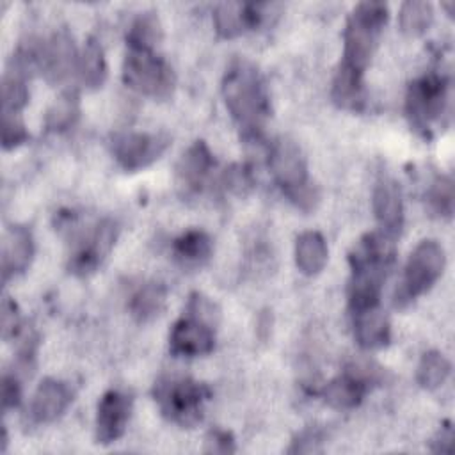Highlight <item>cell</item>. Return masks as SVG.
<instances>
[{
    "label": "cell",
    "instance_id": "603a6c76",
    "mask_svg": "<svg viewBox=\"0 0 455 455\" xmlns=\"http://www.w3.org/2000/svg\"><path fill=\"white\" fill-rule=\"evenodd\" d=\"M329 258L327 243L322 233L304 231L295 242V265L304 275H316L323 270Z\"/></svg>",
    "mask_w": 455,
    "mask_h": 455
},
{
    "label": "cell",
    "instance_id": "30bf717a",
    "mask_svg": "<svg viewBox=\"0 0 455 455\" xmlns=\"http://www.w3.org/2000/svg\"><path fill=\"white\" fill-rule=\"evenodd\" d=\"M380 380V368L370 363H354L323 389V400L332 409L348 411L357 407L373 384Z\"/></svg>",
    "mask_w": 455,
    "mask_h": 455
},
{
    "label": "cell",
    "instance_id": "836d02e7",
    "mask_svg": "<svg viewBox=\"0 0 455 455\" xmlns=\"http://www.w3.org/2000/svg\"><path fill=\"white\" fill-rule=\"evenodd\" d=\"M21 402V382L18 373H5L2 377V409L9 411Z\"/></svg>",
    "mask_w": 455,
    "mask_h": 455
},
{
    "label": "cell",
    "instance_id": "d590c367",
    "mask_svg": "<svg viewBox=\"0 0 455 455\" xmlns=\"http://www.w3.org/2000/svg\"><path fill=\"white\" fill-rule=\"evenodd\" d=\"M208 453H233L235 451V441L233 435L226 430L215 428L208 434L206 439V448Z\"/></svg>",
    "mask_w": 455,
    "mask_h": 455
},
{
    "label": "cell",
    "instance_id": "8d00e7d4",
    "mask_svg": "<svg viewBox=\"0 0 455 455\" xmlns=\"http://www.w3.org/2000/svg\"><path fill=\"white\" fill-rule=\"evenodd\" d=\"M5 448H7V430L4 427L2 428V451H5Z\"/></svg>",
    "mask_w": 455,
    "mask_h": 455
},
{
    "label": "cell",
    "instance_id": "4dcf8cb0",
    "mask_svg": "<svg viewBox=\"0 0 455 455\" xmlns=\"http://www.w3.org/2000/svg\"><path fill=\"white\" fill-rule=\"evenodd\" d=\"M220 181L224 188L235 196H247L254 187L252 171L245 164H233L228 169H224Z\"/></svg>",
    "mask_w": 455,
    "mask_h": 455
},
{
    "label": "cell",
    "instance_id": "6da1fadb",
    "mask_svg": "<svg viewBox=\"0 0 455 455\" xmlns=\"http://www.w3.org/2000/svg\"><path fill=\"white\" fill-rule=\"evenodd\" d=\"M224 103L245 137L258 139L270 117V94L259 69L247 59H233L222 76Z\"/></svg>",
    "mask_w": 455,
    "mask_h": 455
},
{
    "label": "cell",
    "instance_id": "cb8c5ba5",
    "mask_svg": "<svg viewBox=\"0 0 455 455\" xmlns=\"http://www.w3.org/2000/svg\"><path fill=\"white\" fill-rule=\"evenodd\" d=\"M76 75L80 82L89 89H98L107 78V60L98 39L91 37L78 53Z\"/></svg>",
    "mask_w": 455,
    "mask_h": 455
},
{
    "label": "cell",
    "instance_id": "4fadbf2b",
    "mask_svg": "<svg viewBox=\"0 0 455 455\" xmlns=\"http://www.w3.org/2000/svg\"><path fill=\"white\" fill-rule=\"evenodd\" d=\"M270 4L222 2L213 11V25L220 37L231 39L249 30H256L267 21Z\"/></svg>",
    "mask_w": 455,
    "mask_h": 455
},
{
    "label": "cell",
    "instance_id": "484cf974",
    "mask_svg": "<svg viewBox=\"0 0 455 455\" xmlns=\"http://www.w3.org/2000/svg\"><path fill=\"white\" fill-rule=\"evenodd\" d=\"M78 116H80L78 92L75 89H68L48 108L46 117H44L46 130L55 132V133L66 132L76 123Z\"/></svg>",
    "mask_w": 455,
    "mask_h": 455
},
{
    "label": "cell",
    "instance_id": "e575fe53",
    "mask_svg": "<svg viewBox=\"0 0 455 455\" xmlns=\"http://www.w3.org/2000/svg\"><path fill=\"white\" fill-rule=\"evenodd\" d=\"M322 441H323V435L320 434V430L309 428V430L300 432V434L293 439V443H291V446L288 448V451H290V453H311V451H320V450H322V448H320Z\"/></svg>",
    "mask_w": 455,
    "mask_h": 455
},
{
    "label": "cell",
    "instance_id": "1f68e13d",
    "mask_svg": "<svg viewBox=\"0 0 455 455\" xmlns=\"http://www.w3.org/2000/svg\"><path fill=\"white\" fill-rule=\"evenodd\" d=\"M28 132L20 114H2V146L4 149H14L27 142Z\"/></svg>",
    "mask_w": 455,
    "mask_h": 455
},
{
    "label": "cell",
    "instance_id": "8992f818",
    "mask_svg": "<svg viewBox=\"0 0 455 455\" xmlns=\"http://www.w3.org/2000/svg\"><path fill=\"white\" fill-rule=\"evenodd\" d=\"M212 391L206 384L188 377L164 379L155 384V400L160 412L180 427L190 428L203 419V407Z\"/></svg>",
    "mask_w": 455,
    "mask_h": 455
},
{
    "label": "cell",
    "instance_id": "83f0119b",
    "mask_svg": "<svg viewBox=\"0 0 455 455\" xmlns=\"http://www.w3.org/2000/svg\"><path fill=\"white\" fill-rule=\"evenodd\" d=\"M434 20V7L425 0H407L398 12V25L405 36L418 37L428 30Z\"/></svg>",
    "mask_w": 455,
    "mask_h": 455
},
{
    "label": "cell",
    "instance_id": "44dd1931",
    "mask_svg": "<svg viewBox=\"0 0 455 455\" xmlns=\"http://www.w3.org/2000/svg\"><path fill=\"white\" fill-rule=\"evenodd\" d=\"M213 252V240L203 229H188L172 243V256L185 270L201 268Z\"/></svg>",
    "mask_w": 455,
    "mask_h": 455
},
{
    "label": "cell",
    "instance_id": "3957f363",
    "mask_svg": "<svg viewBox=\"0 0 455 455\" xmlns=\"http://www.w3.org/2000/svg\"><path fill=\"white\" fill-rule=\"evenodd\" d=\"M220 320L219 306L206 295H188L183 315L169 334V350L178 357L206 355L215 347V327Z\"/></svg>",
    "mask_w": 455,
    "mask_h": 455
},
{
    "label": "cell",
    "instance_id": "d4e9b609",
    "mask_svg": "<svg viewBox=\"0 0 455 455\" xmlns=\"http://www.w3.org/2000/svg\"><path fill=\"white\" fill-rule=\"evenodd\" d=\"M167 290L162 283H146L130 300V313L137 322H149L160 315L165 306Z\"/></svg>",
    "mask_w": 455,
    "mask_h": 455
},
{
    "label": "cell",
    "instance_id": "7402d4cb",
    "mask_svg": "<svg viewBox=\"0 0 455 455\" xmlns=\"http://www.w3.org/2000/svg\"><path fill=\"white\" fill-rule=\"evenodd\" d=\"M331 96H332V101L343 110H350V112L363 110L366 103L364 75H359L338 66V71L332 80Z\"/></svg>",
    "mask_w": 455,
    "mask_h": 455
},
{
    "label": "cell",
    "instance_id": "ac0fdd59",
    "mask_svg": "<svg viewBox=\"0 0 455 455\" xmlns=\"http://www.w3.org/2000/svg\"><path fill=\"white\" fill-rule=\"evenodd\" d=\"M73 400L69 386L57 379H44L30 402V418L34 423H52L60 418Z\"/></svg>",
    "mask_w": 455,
    "mask_h": 455
},
{
    "label": "cell",
    "instance_id": "2e32d148",
    "mask_svg": "<svg viewBox=\"0 0 455 455\" xmlns=\"http://www.w3.org/2000/svg\"><path fill=\"white\" fill-rule=\"evenodd\" d=\"M132 414V398L119 391H107L100 402L96 411V443L112 444L123 437L126 432L128 421Z\"/></svg>",
    "mask_w": 455,
    "mask_h": 455
},
{
    "label": "cell",
    "instance_id": "7c38bea8",
    "mask_svg": "<svg viewBox=\"0 0 455 455\" xmlns=\"http://www.w3.org/2000/svg\"><path fill=\"white\" fill-rule=\"evenodd\" d=\"M116 235L117 226L112 219L100 220L92 231L80 236V242L69 258V270L78 275L92 274L110 252L116 242Z\"/></svg>",
    "mask_w": 455,
    "mask_h": 455
},
{
    "label": "cell",
    "instance_id": "7a4b0ae2",
    "mask_svg": "<svg viewBox=\"0 0 455 455\" xmlns=\"http://www.w3.org/2000/svg\"><path fill=\"white\" fill-rule=\"evenodd\" d=\"M395 259L393 240L384 233H366L350 251V283L348 307L350 313L380 306L384 281Z\"/></svg>",
    "mask_w": 455,
    "mask_h": 455
},
{
    "label": "cell",
    "instance_id": "9a60e30c",
    "mask_svg": "<svg viewBox=\"0 0 455 455\" xmlns=\"http://www.w3.org/2000/svg\"><path fill=\"white\" fill-rule=\"evenodd\" d=\"M371 206L380 233L395 240L403 226V199L400 185L387 174L377 178L371 192Z\"/></svg>",
    "mask_w": 455,
    "mask_h": 455
},
{
    "label": "cell",
    "instance_id": "e0dca14e",
    "mask_svg": "<svg viewBox=\"0 0 455 455\" xmlns=\"http://www.w3.org/2000/svg\"><path fill=\"white\" fill-rule=\"evenodd\" d=\"M215 167V158L204 140H196L181 155L176 165L178 185L185 194H197L204 188L212 171Z\"/></svg>",
    "mask_w": 455,
    "mask_h": 455
},
{
    "label": "cell",
    "instance_id": "ffe728a7",
    "mask_svg": "<svg viewBox=\"0 0 455 455\" xmlns=\"http://www.w3.org/2000/svg\"><path fill=\"white\" fill-rule=\"evenodd\" d=\"M350 315H352L354 336L361 348L377 350L389 345L391 325L380 306L359 309Z\"/></svg>",
    "mask_w": 455,
    "mask_h": 455
},
{
    "label": "cell",
    "instance_id": "d6986e66",
    "mask_svg": "<svg viewBox=\"0 0 455 455\" xmlns=\"http://www.w3.org/2000/svg\"><path fill=\"white\" fill-rule=\"evenodd\" d=\"M34 258V238L27 226H11L2 242L4 283L23 274Z\"/></svg>",
    "mask_w": 455,
    "mask_h": 455
},
{
    "label": "cell",
    "instance_id": "5b68a950",
    "mask_svg": "<svg viewBox=\"0 0 455 455\" xmlns=\"http://www.w3.org/2000/svg\"><path fill=\"white\" fill-rule=\"evenodd\" d=\"M268 167L291 204L306 213L318 206L320 190L311 181L306 156L295 140L288 137L275 139L268 151Z\"/></svg>",
    "mask_w": 455,
    "mask_h": 455
},
{
    "label": "cell",
    "instance_id": "5bb4252c",
    "mask_svg": "<svg viewBox=\"0 0 455 455\" xmlns=\"http://www.w3.org/2000/svg\"><path fill=\"white\" fill-rule=\"evenodd\" d=\"M78 53L66 32H55L50 39L37 43V69L48 82H62L76 71Z\"/></svg>",
    "mask_w": 455,
    "mask_h": 455
},
{
    "label": "cell",
    "instance_id": "f546056e",
    "mask_svg": "<svg viewBox=\"0 0 455 455\" xmlns=\"http://www.w3.org/2000/svg\"><path fill=\"white\" fill-rule=\"evenodd\" d=\"M430 210L439 217H451L453 213V181L448 176H439L427 196Z\"/></svg>",
    "mask_w": 455,
    "mask_h": 455
},
{
    "label": "cell",
    "instance_id": "4316f807",
    "mask_svg": "<svg viewBox=\"0 0 455 455\" xmlns=\"http://www.w3.org/2000/svg\"><path fill=\"white\" fill-rule=\"evenodd\" d=\"M162 39V25L156 12L139 14L126 32V46L135 50H155Z\"/></svg>",
    "mask_w": 455,
    "mask_h": 455
},
{
    "label": "cell",
    "instance_id": "52a82bcc",
    "mask_svg": "<svg viewBox=\"0 0 455 455\" xmlns=\"http://www.w3.org/2000/svg\"><path fill=\"white\" fill-rule=\"evenodd\" d=\"M446 263L444 249L437 240H421L411 252L400 286L395 291V307H405L428 291L443 275Z\"/></svg>",
    "mask_w": 455,
    "mask_h": 455
},
{
    "label": "cell",
    "instance_id": "9c48e42d",
    "mask_svg": "<svg viewBox=\"0 0 455 455\" xmlns=\"http://www.w3.org/2000/svg\"><path fill=\"white\" fill-rule=\"evenodd\" d=\"M448 101V80L430 71L411 82L405 96V114L414 130L427 133L443 116Z\"/></svg>",
    "mask_w": 455,
    "mask_h": 455
},
{
    "label": "cell",
    "instance_id": "d6a6232c",
    "mask_svg": "<svg viewBox=\"0 0 455 455\" xmlns=\"http://www.w3.org/2000/svg\"><path fill=\"white\" fill-rule=\"evenodd\" d=\"M25 323L20 318L16 304L5 297L2 304V336L4 339H14Z\"/></svg>",
    "mask_w": 455,
    "mask_h": 455
},
{
    "label": "cell",
    "instance_id": "8fae6325",
    "mask_svg": "<svg viewBox=\"0 0 455 455\" xmlns=\"http://www.w3.org/2000/svg\"><path fill=\"white\" fill-rule=\"evenodd\" d=\"M171 144L167 133L124 132L112 139V155L128 172L140 171L156 162Z\"/></svg>",
    "mask_w": 455,
    "mask_h": 455
},
{
    "label": "cell",
    "instance_id": "f1b7e54d",
    "mask_svg": "<svg viewBox=\"0 0 455 455\" xmlns=\"http://www.w3.org/2000/svg\"><path fill=\"white\" fill-rule=\"evenodd\" d=\"M450 371H451L450 361L441 352L428 350L419 359L416 379L423 389H437L446 382V379L450 377Z\"/></svg>",
    "mask_w": 455,
    "mask_h": 455
},
{
    "label": "cell",
    "instance_id": "277c9868",
    "mask_svg": "<svg viewBox=\"0 0 455 455\" xmlns=\"http://www.w3.org/2000/svg\"><path fill=\"white\" fill-rule=\"evenodd\" d=\"M389 9L384 2H359L345 25L343 55L339 66L364 75L371 57L379 46L380 34L387 23Z\"/></svg>",
    "mask_w": 455,
    "mask_h": 455
},
{
    "label": "cell",
    "instance_id": "ba28073f",
    "mask_svg": "<svg viewBox=\"0 0 455 455\" xmlns=\"http://www.w3.org/2000/svg\"><path fill=\"white\" fill-rule=\"evenodd\" d=\"M123 82L142 96L164 100L172 92L176 78L171 64L155 50L128 48L123 62Z\"/></svg>",
    "mask_w": 455,
    "mask_h": 455
}]
</instances>
